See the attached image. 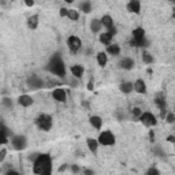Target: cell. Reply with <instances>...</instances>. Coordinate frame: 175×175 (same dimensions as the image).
Here are the masks:
<instances>
[{
    "mask_svg": "<svg viewBox=\"0 0 175 175\" xmlns=\"http://www.w3.org/2000/svg\"><path fill=\"white\" fill-rule=\"evenodd\" d=\"M170 2H174V0H170Z\"/></svg>",
    "mask_w": 175,
    "mask_h": 175,
    "instance_id": "obj_43",
    "label": "cell"
},
{
    "mask_svg": "<svg viewBox=\"0 0 175 175\" xmlns=\"http://www.w3.org/2000/svg\"><path fill=\"white\" fill-rule=\"evenodd\" d=\"M127 10L130 12H133V14H140L141 11V4L138 0H130L127 4Z\"/></svg>",
    "mask_w": 175,
    "mask_h": 175,
    "instance_id": "obj_11",
    "label": "cell"
},
{
    "mask_svg": "<svg viewBox=\"0 0 175 175\" xmlns=\"http://www.w3.org/2000/svg\"><path fill=\"white\" fill-rule=\"evenodd\" d=\"M174 140H175V138H174V135H170V137L167 138V141H168V142H174Z\"/></svg>",
    "mask_w": 175,
    "mask_h": 175,
    "instance_id": "obj_38",
    "label": "cell"
},
{
    "mask_svg": "<svg viewBox=\"0 0 175 175\" xmlns=\"http://www.w3.org/2000/svg\"><path fill=\"white\" fill-rule=\"evenodd\" d=\"M119 88H120V92H123V93H130L133 90V84L131 82H122Z\"/></svg>",
    "mask_w": 175,
    "mask_h": 175,
    "instance_id": "obj_25",
    "label": "cell"
},
{
    "mask_svg": "<svg viewBox=\"0 0 175 175\" xmlns=\"http://www.w3.org/2000/svg\"><path fill=\"white\" fill-rule=\"evenodd\" d=\"M141 114H142V111H141L140 108H134V110H133V115H134L135 118H140Z\"/></svg>",
    "mask_w": 175,
    "mask_h": 175,
    "instance_id": "obj_31",
    "label": "cell"
},
{
    "mask_svg": "<svg viewBox=\"0 0 175 175\" xmlns=\"http://www.w3.org/2000/svg\"><path fill=\"white\" fill-rule=\"evenodd\" d=\"M100 21H101V25L105 26L107 29H110L114 26V19H112V16H110V15H104Z\"/></svg>",
    "mask_w": 175,
    "mask_h": 175,
    "instance_id": "obj_19",
    "label": "cell"
},
{
    "mask_svg": "<svg viewBox=\"0 0 175 175\" xmlns=\"http://www.w3.org/2000/svg\"><path fill=\"white\" fill-rule=\"evenodd\" d=\"M101 28H103V25H101V21H100V19H93V21L90 22V29H92V32L98 33Z\"/></svg>",
    "mask_w": 175,
    "mask_h": 175,
    "instance_id": "obj_23",
    "label": "cell"
},
{
    "mask_svg": "<svg viewBox=\"0 0 175 175\" xmlns=\"http://www.w3.org/2000/svg\"><path fill=\"white\" fill-rule=\"evenodd\" d=\"M11 134L10 130L4 125H0V144H7L8 142V135Z\"/></svg>",
    "mask_w": 175,
    "mask_h": 175,
    "instance_id": "obj_12",
    "label": "cell"
},
{
    "mask_svg": "<svg viewBox=\"0 0 175 175\" xmlns=\"http://www.w3.org/2000/svg\"><path fill=\"white\" fill-rule=\"evenodd\" d=\"M66 168H67V166H62L60 168H59V171H64V170H66Z\"/></svg>",
    "mask_w": 175,
    "mask_h": 175,
    "instance_id": "obj_40",
    "label": "cell"
},
{
    "mask_svg": "<svg viewBox=\"0 0 175 175\" xmlns=\"http://www.w3.org/2000/svg\"><path fill=\"white\" fill-rule=\"evenodd\" d=\"M89 122H90L92 126H93L94 129H97V130H100L101 126H103V119H101L100 116H90Z\"/></svg>",
    "mask_w": 175,
    "mask_h": 175,
    "instance_id": "obj_16",
    "label": "cell"
},
{
    "mask_svg": "<svg viewBox=\"0 0 175 175\" xmlns=\"http://www.w3.org/2000/svg\"><path fill=\"white\" fill-rule=\"evenodd\" d=\"M67 11H68L67 8H60V12H59V14H60V16H67Z\"/></svg>",
    "mask_w": 175,
    "mask_h": 175,
    "instance_id": "obj_35",
    "label": "cell"
},
{
    "mask_svg": "<svg viewBox=\"0 0 175 175\" xmlns=\"http://www.w3.org/2000/svg\"><path fill=\"white\" fill-rule=\"evenodd\" d=\"M47 68L54 75H58V77H64L66 75V66L63 63V59L60 58V55L59 54H55V56L51 59V62L48 63Z\"/></svg>",
    "mask_w": 175,
    "mask_h": 175,
    "instance_id": "obj_2",
    "label": "cell"
},
{
    "mask_svg": "<svg viewBox=\"0 0 175 175\" xmlns=\"http://www.w3.org/2000/svg\"><path fill=\"white\" fill-rule=\"evenodd\" d=\"M28 85H29V88L30 89H40L44 86V81L41 80L40 77H37V75H33V77H30L28 80Z\"/></svg>",
    "mask_w": 175,
    "mask_h": 175,
    "instance_id": "obj_8",
    "label": "cell"
},
{
    "mask_svg": "<svg viewBox=\"0 0 175 175\" xmlns=\"http://www.w3.org/2000/svg\"><path fill=\"white\" fill-rule=\"evenodd\" d=\"M71 74H72V77H75V78H81L82 75H84V67H82L81 64L71 66Z\"/></svg>",
    "mask_w": 175,
    "mask_h": 175,
    "instance_id": "obj_15",
    "label": "cell"
},
{
    "mask_svg": "<svg viewBox=\"0 0 175 175\" xmlns=\"http://www.w3.org/2000/svg\"><path fill=\"white\" fill-rule=\"evenodd\" d=\"M96 59H97L98 66H101V67H104V66L107 64V54H105V52H98Z\"/></svg>",
    "mask_w": 175,
    "mask_h": 175,
    "instance_id": "obj_21",
    "label": "cell"
},
{
    "mask_svg": "<svg viewBox=\"0 0 175 175\" xmlns=\"http://www.w3.org/2000/svg\"><path fill=\"white\" fill-rule=\"evenodd\" d=\"M119 66L122 68H125V70H131L134 66V60L130 58H123L122 60L119 62Z\"/></svg>",
    "mask_w": 175,
    "mask_h": 175,
    "instance_id": "obj_14",
    "label": "cell"
},
{
    "mask_svg": "<svg viewBox=\"0 0 175 175\" xmlns=\"http://www.w3.org/2000/svg\"><path fill=\"white\" fill-rule=\"evenodd\" d=\"M155 103L160 108V110H166V98H164V94H157V97L155 98Z\"/></svg>",
    "mask_w": 175,
    "mask_h": 175,
    "instance_id": "obj_20",
    "label": "cell"
},
{
    "mask_svg": "<svg viewBox=\"0 0 175 175\" xmlns=\"http://www.w3.org/2000/svg\"><path fill=\"white\" fill-rule=\"evenodd\" d=\"M3 104H4L6 107L11 108V107H12V101H11V98H8V97H4V98H3Z\"/></svg>",
    "mask_w": 175,
    "mask_h": 175,
    "instance_id": "obj_30",
    "label": "cell"
},
{
    "mask_svg": "<svg viewBox=\"0 0 175 175\" xmlns=\"http://www.w3.org/2000/svg\"><path fill=\"white\" fill-rule=\"evenodd\" d=\"M64 2H66V3H72L74 0H64Z\"/></svg>",
    "mask_w": 175,
    "mask_h": 175,
    "instance_id": "obj_42",
    "label": "cell"
},
{
    "mask_svg": "<svg viewBox=\"0 0 175 175\" xmlns=\"http://www.w3.org/2000/svg\"><path fill=\"white\" fill-rule=\"evenodd\" d=\"M28 26H29V29H32V30L37 29V26H38V15L29 16V18H28Z\"/></svg>",
    "mask_w": 175,
    "mask_h": 175,
    "instance_id": "obj_17",
    "label": "cell"
},
{
    "mask_svg": "<svg viewBox=\"0 0 175 175\" xmlns=\"http://www.w3.org/2000/svg\"><path fill=\"white\" fill-rule=\"evenodd\" d=\"M112 37H114V36L110 34L108 32L103 33V34H100V42H101V44H104V45H108V44H111Z\"/></svg>",
    "mask_w": 175,
    "mask_h": 175,
    "instance_id": "obj_22",
    "label": "cell"
},
{
    "mask_svg": "<svg viewBox=\"0 0 175 175\" xmlns=\"http://www.w3.org/2000/svg\"><path fill=\"white\" fill-rule=\"evenodd\" d=\"M88 89H89V90L93 89V84H92V82H89V84H88Z\"/></svg>",
    "mask_w": 175,
    "mask_h": 175,
    "instance_id": "obj_39",
    "label": "cell"
},
{
    "mask_svg": "<svg viewBox=\"0 0 175 175\" xmlns=\"http://www.w3.org/2000/svg\"><path fill=\"white\" fill-rule=\"evenodd\" d=\"M33 173L38 175H49L52 173V160L49 155L41 153L34 159L33 163Z\"/></svg>",
    "mask_w": 175,
    "mask_h": 175,
    "instance_id": "obj_1",
    "label": "cell"
},
{
    "mask_svg": "<svg viewBox=\"0 0 175 175\" xmlns=\"http://www.w3.org/2000/svg\"><path fill=\"white\" fill-rule=\"evenodd\" d=\"M71 171H72V173H78V171H80V168H78L77 166H72L71 167Z\"/></svg>",
    "mask_w": 175,
    "mask_h": 175,
    "instance_id": "obj_37",
    "label": "cell"
},
{
    "mask_svg": "<svg viewBox=\"0 0 175 175\" xmlns=\"http://www.w3.org/2000/svg\"><path fill=\"white\" fill-rule=\"evenodd\" d=\"M141 122H142V125H145L147 127H151V126H155V125L157 123L156 120V116H155L152 112H142V114L140 115V118H138Z\"/></svg>",
    "mask_w": 175,
    "mask_h": 175,
    "instance_id": "obj_6",
    "label": "cell"
},
{
    "mask_svg": "<svg viewBox=\"0 0 175 175\" xmlns=\"http://www.w3.org/2000/svg\"><path fill=\"white\" fill-rule=\"evenodd\" d=\"M133 90H135L140 94H145L147 93V84H145L142 80H137L133 84Z\"/></svg>",
    "mask_w": 175,
    "mask_h": 175,
    "instance_id": "obj_10",
    "label": "cell"
},
{
    "mask_svg": "<svg viewBox=\"0 0 175 175\" xmlns=\"http://www.w3.org/2000/svg\"><path fill=\"white\" fill-rule=\"evenodd\" d=\"M18 103L22 105V107H30L33 104V98L29 94H22L18 97Z\"/></svg>",
    "mask_w": 175,
    "mask_h": 175,
    "instance_id": "obj_13",
    "label": "cell"
},
{
    "mask_svg": "<svg viewBox=\"0 0 175 175\" xmlns=\"http://www.w3.org/2000/svg\"><path fill=\"white\" fill-rule=\"evenodd\" d=\"M25 4L28 6V7H33V6H34V0H25Z\"/></svg>",
    "mask_w": 175,
    "mask_h": 175,
    "instance_id": "obj_34",
    "label": "cell"
},
{
    "mask_svg": "<svg viewBox=\"0 0 175 175\" xmlns=\"http://www.w3.org/2000/svg\"><path fill=\"white\" fill-rule=\"evenodd\" d=\"M52 97L55 98L56 101H60V103H64L66 98H67V94H66V90L62 88H56L54 92H52Z\"/></svg>",
    "mask_w": 175,
    "mask_h": 175,
    "instance_id": "obj_9",
    "label": "cell"
},
{
    "mask_svg": "<svg viewBox=\"0 0 175 175\" xmlns=\"http://www.w3.org/2000/svg\"><path fill=\"white\" fill-rule=\"evenodd\" d=\"M142 60H144V63L151 64V63H153V56H152L151 54H148V52H144L142 54Z\"/></svg>",
    "mask_w": 175,
    "mask_h": 175,
    "instance_id": "obj_28",
    "label": "cell"
},
{
    "mask_svg": "<svg viewBox=\"0 0 175 175\" xmlns=\"http://www.w3.org/2000/svg\"><path fill=\"white\" fill-rule=\"evenodd\" d=\"M6 155H7V151H6V149H2V151H0V161L4 160Z\"/></svg>",
    "mask_w": 175,
    "mask_h": 175,
    "instance_id": "obj_32",
    "label": "cell"
},
{
    "mask_svg": "<svg viewBox=\"0 0 175 175\" xmlns=\"http://www.w3.org/2000/svg\"><path fill=\"white\" fill-rule=\"evenodd\" d=\"M166 120L168 122V123H174V120H175V116H174V114L173 112H168V114H166Z\"/></svg>",
    "mask_w": 175,
    "mask_h": 175,
    "instance_id": "obj_29",
    "label": "cell"
},
{
    "mask_svg": "<svg viewBox=\"0 0 175 175\" xmlns=\"http://www.w3.org/2000/svg\"><path fill=\"white\" fill-rule=\"evenodd\" d=\"M147 174H149V175H152V174L159 175V170H156V168H151V170H148V173H147Z\"/></svg>",
    "mask_w": 175,
    "mask_h": 175,
    "instance_id": "obj_33",
    "label": "cell"
},
{
    "mask_svg": "<svg viewBox=\"0 0 175 175\" xmlns=\"http://www.w3.org/2000/svg\"><path fill=\"white\" fill-rule=\"evenodd\" d=\"M85 174H93V171H90V170H85Z\"/></svg>",
    "mask_w": 175,
    "mask_h": 175,
    "instance_id": "obj_41",
    "label": "cell"
},
{
    "mask_svg": "<svg viewBox=\"0 0 175 175\" xmlns=\"http://www.w3.org/2000/svg\"><path fill=\"white\" fill-rule=\"evenodd\" d=\"M67 18H70L71 21H77L80 18V14H78L77 10H68L67 11Z\"/></svg>",
    "mask_w": 175,
    "mask_h": 175,
    "instance_id": "obj_27",
    "label": "cell"
},
{
    "mask_svg": "<svg viewBox=\"0 0 175 175\" xmlns=\"http://www.w3.org/2000/svg\"><path fill=\"white\" fill-rule=\"evenodd\" d=\"M149 141L151 142H155V133L153 131H149Z\"/></svg>",
    "mask_w": 175,
    "mask_h": 175,
    "instance_id": "obj_36",
    "label": "cell"
},
{
    "mask_svg": "<svg viewBox=\"0 0 175 175\" xmlns=\"http://www.w3.org/2000/svg\"><path fill=\"white\" fill-rule=\"evenodd\" d=\"M119 52H120L119 45H116V44H108L107 45V54H110L112 56H116V55H119Z\"/></svg>",
    "mask_w": 175,
    "mask_h": 175,
    "instance_id": "obj_18",
    "label": "cell"
},
{
    "mask_svg": "<svg viewBox=\"0 0 175 175\" xmlns=\"http://www.w3.org/2000/svg\"><path fill=\"white\" fill-rule=\"evenodd\" d=\"M67 47H68V49H70L72 54H77V52L81 49V47H82L81 38L77 37V36H70V37L67 38Z\"/></svg>",
    "mask_w": 175,
    "mask_h": 175,
    "instance_id": "obj_5",
    "label": "cell"
},
{
    "mask_svg": "<svg viewBox=\"0 0 175 175\" xmlns=\"http://www.w3.org/2000/svg\"><path fill=\"white\" fill-rule=\"evenodd\" d=\"M80 10L81 11H84L85 14H88V12H90L92 11V4H90V2H82L81 4H80Z\"/></svg>",
    "mask_w": 175,
    "mask_h": 175,
    "instance_id": "obj_26",
    "label": "cell"
},
{
    "mask_svg": "<svg viewBox=\"0 0 175 175\" xmlns=\"http://www.w3.org/2000/svg\"><path fill=\"white\" fill-rule=\"evenodd\" d=\"M86 144H88V148L93 152V153L97 151V148H98V141L97 140H94V138H88Z\"/></svg>",
    "mask_w": 175,
    "mask_h": 175,
    "instance_id": "obj_24",
    "label": "cell"
},
{
    "mask_svg": "<svg viewBox=\"0 0 175 175\" xmlns=\"http://www.w3.org/2000/svg\"><path fill=\"white\" fill-rule=\"evenodd\" d=\"M11 144H12V147H14L16 151L25 149L26 145H28V142H26V138L24 137V135H14V137L11 138Z\"/></svg>",
    "mask_w": 175,
    "mask_h": 175,
    "instance_id": "obj_7",
    "label": "cell"
},
{
    "mask_svg": "<svg viewBox=\"0 0 175 175\" xmlns=\"http://www.w3.org/2000/svg\"><path fill=\"white\" fill-rule=\"evenodd\" d=\"M98 144L104 145V147H110V145L115 144V135L111 133V131H103L100 135H98Z\"/></svg>",
    "mask_w": 175,
    "mask_h": 175,
    "instance_id": "obj_4",
    "label": "cell"
},
{
    "mask_svg": "<svg viewBox=\"0 0 175 175\" xmlns=\"http://www.w3.org/2000/svg\"><path fill=\"white\" fill-rule=\"evenodd\" d=\"M36 125H37V127L40 129V130L48 131L49 129L52 127V118L47 114H41L40 116L37 118V120H36Z\"/></svg>",
    "mask_w": 175,
    "mask_h": 175,
    "instance_id": "obj_3",
    "label": "cell"
}]
</instances>
